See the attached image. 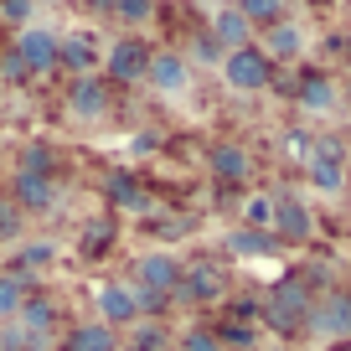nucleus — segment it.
Returning <instances> with one entry per match:
<instances>
[{"label": "nucleus", "instance_id": "f257e3e1", "mask_svg": "<svg viewBox=\"0 0 351 351\" xmlns=\"http://www.w3.org/2000/svg\"><path fill=\"white\" fill-rule=\"evenodd\" d=\"M310 305H315V295H310L305 279H285V285L269 295V305H263V315H269V326L279 330V336H295V330H305V315Z\"/></svg>", "mask_w": 351, "mask_h": 351}, {"label": "nucleus", "instance_id": "f03ea898", "mask_svg": "<svg viewBox=\"0 0 351 351\" xmlns=\"http://www.w3.org/2000/svg\"><path fill=\"white\" fill-rule=\"evenodd\" d=\"M305 171H310V186L326 191V197H336L341 186L351 181L346 171V150H341V140H330V134H320V140H310V155H305Z\"/></svg>", "mask_w": 351, "mask_h": 351}, {"label": "nucleus", "instance_id": "7ed1b4c3", "mask_svg": "<svg viewBox=\"0 0 351 351\" xmlns=\"http://www.w3.org/2000/svg\"><path fill=\"white\" fill-rule=\"evenodd\" d=\"M305 330L315 341H346L351 336V295H346V289L320 295L315 305H310V315H305Z\"/></svg>", "mask_w": 351, "mask_h": 351}, {"label": "nucleus", "instance_id": "20e7f679", "mask_svg": "<svg viewBox=\"0 0 351 351\" xmlns=\"http://www.w3.org/2000/svg\"><path fill=\"white\" fill-rule=\"evenodd\" d=\"M222 77H228V88H238V93H258V88H269V77H274V62H269L258 47H238V52L222 57Z\"/></svg>", "mask_w": 351, "mask_h": 351}, {"label": "nucleus", "instance_id": "39448f33", "mask_svg": "<svg viewBox=\"0 0 351 351\" xmlns=\"http://www.w3.org/2000/svg\"><path fill=\"white\" fill-rule=\"evenodd\" d=\"M134 279H140L145 300H171L176 285H181V263H176L171 253H145L140 269H134Z\"/></svg>", "mask_w": 351, "mask_h": 351}, {"label": "nucleus", "instance_id": "423d86ee", "mask_svg": "<svg viewBox=\"0 0 351 351\" xmlns=\"http://www.w3.org/2000/svg\"><path fill=\"white\" fill-rule=\"evenodd\" d=\"M145 77H150L155 93L176 99V93H186V88H191V62H186L181 52H150V67H145Z\"/></svg>", "mask_w": 351, "mask_h": 351}, {"label": "nucleus", "instance_id": "0eeeda50", "mask_svg": "<svg viewBox=\"0 0 351 351\" xmlns=\"http://www.w3.org/2000/svg\"><path fill=\"white\" fill-rule=\"evenodd\" d=\"M11 57L21 62V73H47V67L57 62V36L42 32V26H26V32L16 36Z\"/></svg>", "mask_w": 351, "mask_h": 351}, {"label": "nucleus", "instance_id": "6e6552de", "mask_svg": "<svg viewBox=\"0 0 351 351\" xmlns=\"http://www.w3.org/2000/svg\"><path fill=\"white\" fill-rule=\"evenodd\" d=\"M145 67H150V47L140 36H124V42L109 47V77L114 83H140Z\"/></svg>", "mask_w": 351, "mask_h": 351}, {"label": "nucleus", "instance_id": "1a4fd4ad", "mask_svg": "<svg viewBox=\"0 0 351 351\" xmlns=\"http://www.w3.org/2000/svg\"><path fill=\"white\" fill-rule=\"evenodd\" d=\"M11 202H16L21 212H52V207H57V181H52V176H32V171H16Z\"/></svg>", "mask_w": 351, "mask_h": 351}, {"label": "nucleus", "instance_id": "9d476101", "mask_svg": "<svg viewBox=\"0 0 351 351\" xmlns=\"http://www.w3.org/2000/svg\"><path fill=\"white\" fill-rule=\"evenodd\" d=\"M99 310H104V326H134V320L145 315L140 310V289H130V285H104L99 289Z\"/></svg>", "mask_w": 351, "mask_h": 351}, {"label": "nucleus", "instance_id": "9b49d317", "mask_svg": "<svg viewBox=\"0 0 351 351\" xmlns=\"http://www.w3.org/2000/svg\"><path fill=\"white\" fill-rule=\"evenodd\" d=\"M274 238H289V243H305L310 232H315V217H310V207L305 202H295V197H279L274 202Z\"/></svg>", "mask_w": 351, "mask_h": 351}, {"label": "nucleus", "instance_id": "f8f14e48", "mask_svg": "<svg viewBox=\"0 0 351 351\" xmlns=\"http://www.w3.org/2000/svg\"><path fill=\"white\" fill-rule=\"evenodd\" d=\"M222 269H212V263H191V269H181V285H176V300H222Z\"/></svg>", "mask_w": 351, "mask_h": 351}, {"label": "nucleus", "instance_id": "ddd939ff", "mask_svg": "<svg viewBox=\"0 0 351 351\" xmlns=\"http://www.w3.org/2000/svg\"><path fill=\"white\" fill-rule=\"evenodd\" d=\"M212 42L222 47V52H238V47H253V26H248V16L243 11H232V5H222L217 16H212Z\"/></svg>", "mask_w": 351, "mask_h": 351}, {"label": "nucleus", "instance_id": "4468645a", "mask_svg": "<svg viewBox=\"0 0 351 351\" xmlns=\"http://www.w3.org/2000/svg\"><path fill=\"white\" fill-rule=\"evenodd\" d=\"M16 315H21V336H26V346H47V341H52V326H57V315H52V305H47V300H36V295H26V305L16 310Z\"/></svg>", "mask_w": 351, "mask_h": 351}, {"label": "nucleus", "instance_id": "2eb2a0df", "mask_svg": "<svg viewBox=\"0 0 351 351\" xmlns=\"http://www.w3.org/2000/svg\"><path fill=\"white\" fill-rule=\"evenodd\" d=\"M67 109H73L77 119H99V114H109V88H104L99 77H77V83L67 88Z\"/></svg>", "mask_w": 351, "mask_h": 351}, {"label": "nucleus", "instance_id": "dca6fc26", "mask_svg": "<svg viewBox=\"0 0 351 351\" xmlns=\"http://www.w3.org/2000/svg\"><path fill=\"white\" fill-rule=\"evenodd\" d=\"M258 52L269 57V62H289V57H300V52H305V32H300L295 21H274Z\"/></svg>", "mask_w": 351, "mask_h": 351}, {"label": "nucleus", "instance_id": "f3484780", "mask_svg": "<svg viewBox=\"0 0 351 351\" xmlns=\"http://www.w3.org/2000/svg\"><path fill=\"white\" fill-rule=\"evenodd\" d=\"M248 171H253V160L243 145H212V176L217 181H248Z\"/></svg>", "mask_w": 351, "mask_h": 351}, {"label": "nucleus", "instance_id": "a211bd4d", "mask_svg": "<svg viewBox=\"0 0 351 351\" xmlns=\"http://www.w3.org/2000/svg\"><path fill=\"white\" fill-rule=\"evenodd\" d=\"M295 99H300V109H310V114H326V109H336V83H330V77H305V83L295 88Z\"/></svg>", "mask_w": 351, "mask_h": 351}, {"label": "nucleus", "instance_id": "6ab92c4d", "mask_svg": "<svg viewBox=\"0 0 351 351\" xmlns=\"http://www.w3.org/2000/svg\"><path fill=\"white\" fill-rule=\"evenodd\" d=\"M274 248H279L274 232H258V228L228 232V253H238V258H263V253H274Z\"/></svg>", "mask_w": 351, "mask_h": 351}, {"label": "nucleus", "instance_id": "aec40b11", "mask_svg": "<svg viewBox=\"0 0 351 351\" xmlns=\"http://www.w3.org/2000/svg\"><path fill=\"white\" fill-rule=\"evenodd\" d=\"M67 351H119V336H114L109 326H77L73 336H67Z\"/></svg>", "mask_w": 351, "mask_h": 351}, {"label": "nucleus", "instance_id": "412c9836", "mask_svg": "<svg viewBox=\"0 0 351 351\" xmlns=\"http://www.w3.org/2000/svg\"><path fill=\"white\" fill-rule=\"evenodd\" d=\"M57 62L77 67V73H88V67L99 62V52H93V36H67V42H57Z\"/></svg>", "mask_w": 351, "mask_h": 351}, {"label": "nucleus", "instance_id": "4be33fe9", "mask_svg": "<svg viewBox=\"0 0 351 351\" xmlns=\"http://www.w3.org/2000/svg\"><path fill=\"white\" fill-rule=\"evenodd\" d=\"M285 5H289V0H232V11L248 16V26H253V21H263V26L285 21Z\"/></svg>", "mask_w": 351, "mask_h": 351}, {"label": "nucleus", "instance_id": "5701e85b", "mask_svg": "<svg viewBox=\"0 0 351 351\" xmlns=\"http://www.w3.org/2000/svg\"><path fill=\"white\" fill-rule=\"evenodd\" d=\"M26 295H32V289H26L21 274H0V315H16V310L26 305Z\"/></svg>", "mask_w": 351, "mask_h": 351}, {"label": "nucleus", "instance_id": "b1692460", "mask_svg": "<svg viewBox=\"0 0 351 351\" xmlns=\"http://www.w3.org/2000/svg\"><path fill=\"white\" fill-rule=\"evenodd\" d=\"M243 217H248V228L269 232V228H274V197H248V207H243Z\"/></svg>", "mask_w": 351, "mask_h": 351}, {"label": "nucleus", "instance_id": "393cba45", "mask_svg": "<svg viewBox=\"0 0 351 351\" xmlns=\"http://www.w3.org/2000/svg\"><path fill=\"white\" fill-rule=\"evenodd\" d=\"M114 16H119L124 26H145L155 16V0H119V5H114Z\"/></svg>", "mask_w": 351, "mask_h": 351}, {"label": "nucleus", "instance_id": "a878e982", "mask_svg": "<svg viewBox=\"0 0 351 351\" xmlns=\"http://www.w3.org/2000/svg\"><path fill=\"white\" fill-rule=\"evenodd\" d=\"M52 243H26V248H21V258H16V269H11V274H21V269H47V263H52Z\"/></svg>", "mask_w": 351, "mask_h": 351}, {"label": "nucleus", "instance_id": "bb28decb", "mask_svg": "<svg viewBox=\"0 0 351 351\" xmlns=\"http://www.w3.org/2000/svg\"><path fill=\"white\" fill-rule=\"evenodd\" d=\"M165 336H171V330H165V326H155V320H150V326H140V330H134L130 351H165Z\"/></svg>", "mask_w": 351, "mask_h": 351}, {"label": "nucleus", "instance_id": "cd10ccee", "mask_svg": "<svg viewBox=\"0 0 351 351\" xmlns=\"http://www.w3.org/2000/svg\"><path fill=\"white\" fill-rule=\"evenodd\" d=\"M109 202H119V207H140V186H134L130 176H109Z\"/></svg>", "mask_w": 351, "mask_h": 351}, {"label": "nucleus", "instance_id": "c85d7f7f", "mask_svg": "<svg viewBox=\"0 0 351 351\" xmlns=\"http://www.w3.org/2000/svg\"><path fill=\"white\" fill-rule=\"evenodd\" d=\"M21 228H26V212L16 207L11 197H0V238H16Z\"/></svg>", "mask_w": 351, "mask_h": 351}, {"label": "nucleus", "instance_id": "c756f323", "mask_svg": "<svg viewBox=\"0 0 351 351\" xmlns=\"http://www.w3.org/2000/svg\"><path fill=\"white\" fill-rule=\"evenodd\" d=\"M32 11H36V0H0V16L11 26H21V32H26V21H32Z\"/></svg>", "mask_w": 351, "mask_h": 351}, {"label": "nucleus", "instance_id": "7c9ffc66", "mask_svg": "<svg viewBox=\"0 0 351 351\" xmlns=\"http://www.w3.org/2000/svg\"><path fill=\"white\" fill-rule=\"evenodd\" d=\"M181 351H222V341L212 336V330H186V336H181Z\"/></svg>", "mask_w": 351, "mask_h": 351}, {"label": "nucleus", "instance_id": "2f4dec72", "mask_svg": "<svg viewBox=\"0 0 351 351\" xmlns=\"http://www.w3.org/2000/svg\"><path fill=\"white\" fill-rule=\"evenodd\" d=\"M109 238H114V228H109V222H93V228L83 232V253H99Z\"/></svg>", "mask_w": 351, "mask_h": 351}, {"label": "nucleus", "instance_id": "473e14b6", "mask_svg": "<svg viewBox=\"0 0 351 351\" xmlns=\"http://www.w3.org/2000/svg\"><path fill=\"white\" fill-rule=\"evenodd\" d=\"M217 341H222V346H253V330L248 326H228Z\"/></svg>", "mask_w": 351, "mask_h": 351}, {"label": "nucleus", "instance_id": "72a5a7b5", "mask_svg": "<svg viewBox=\"0 0 351 351\" xmlns=\"http://www.w3.org/2000/svg\"><path fill=\"white\" fill-rule=\"evenodd\" d=\"M222 57H228V52H222L212 36H197V62H222Z\"/></svg>", "mask_w": 351, "mask_h": 351}, {"label": "nucleus", "instance_id": "f704fd0d", "mask_svg": "<svg viewBox=\"0 0 351 351\" xmlns=\"http://www.w3.org/2000/svg\"><path fill=\"white\" fill-rule=\"evenodd\" d=\"M88 11H114V5H119V0H83Z\"/></svg>", "mask_w": 351, "mask_h": 351}, {"label": "nucleus", "instance_id": "c9c22d12", "mask_svg": "<svg viewBox=\"0 0 351 351\" xmlns=\"http://www.w3.org/2000/svg\"><path fill=\"white\" fill-rule=\"evenodd\" d=\"M269 351H289V346H269Z\"/></svg>", "mask_w": 351, "mask_h": 351}, {"label": "nucleus", "instance_id": "e433bc0d", "mask_svg": "<svg viewBox=\"0 0 351 351\" xmlns=\"http://www.w3.org/2000/svg\"><path fill=\"white\" fill-rule=\"evenodd\" d=\"M346 351H351V346H346Z\"/></svg>", "mask_w": 351, "mask_h": 351}]
</instances>
